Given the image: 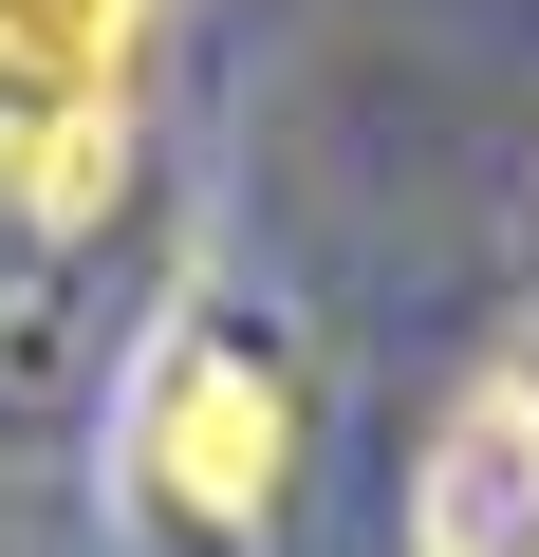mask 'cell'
<instances>
[{"mask_svg":"<svg viewBox=\"0 0 539 557\" xmlns=\"http://www.w3.org/2000/svg\"><path fill=\"white\" fill-rule=\"evenodd\" d=\"M149 483H168V520H205V539H260L280 520V483H298V391L260 372V335H186L168 372H149Z\"/></svg>","mask_w":539,"mask_h":557,"instance_id":"cell-2","label":"cell"},{"mask_svg":"<svg viewBox=\"0 0 539 557\" xmlns=\"http://www.w3.org/2000/svg\"><path fill=\"white\" fill-rule=\"evenodd\" d=\"M409 557H539V391L483 372L409 483Z\"/></svg>","mask_w":539,"mask_h":557,"instance_id":"cell-3","label":"cell"},{"mask_svg":"<svg viewBox=\"0 0 539 557\" xmlns=\"http://www.w3.org/2000/svg\"><path fill=\"white\" fill-rule=\"evenodd\" d=\"M131 57L149 0H0V205L94 223L131 186Z\"/></svg>","mask_w":539,"mask_h":557,"instance_id":"cell-1","label":"cell"}]
</instances>
